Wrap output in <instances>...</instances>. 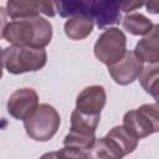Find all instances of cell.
<instances>
[{
    "instance_id": "11",
    "label": "cell",
    "mask_w": 159,
    "mask_h": 159,
    "mask_svg": "<svg viewBox=\"0 0 159 159\" xmlns=\"http://www.w3.org/2000/svg\"><path fill=\"white\" fill-rule=\"evenodd\" d=\"M123 125L138 139H143L154 133L153 125L148 117L139 109L128 111L123 117Z\"/></svg>"
},
{
    "instance_id": "23",
    "label": "cell",
    "mask_w": 159,
    "mask_h": 159,
    "mask_svg": "<svg viewBox=\"0 0 159 159\" xmlns=\"http://www.w3.org/2000/svg\"><path fill=\"white\" fill-rule=\"evenodd\" d=\"M40 159H58L57 158V152H48V153H45L40 157Z\"/></svg>"
},
{
    "instance_id": "21",
    "label": "cell",
    "mask_w": 159,
    "mask_h": 159,
    "mask_svg": "<svg viewBox=\"0 0 159 159\" xmlns=\"http://www.w3.org/2000/svg\"><path fill=\"white\" fill-rule=\"evenodd\" d=\"M144 4L143 2H133V1H122V11L124 12H130L135 9H139L142 7Z\"/></svg>"
},
{
    "instance_id": "8",
    "label": "cell",
    "mask_w": 159,
    "mask_h": 159,
    "mask_svg": "<svg viewBox=\"0 0 159 159\" xmlns=\"http://www.w3.org/2000/svg\"><path fill=\"white\" fill-rule=\"evenodd\" d=\"M4 11L11 20H20L39 16L43 14L46 16H55V4L53 2H36V1H7L6 9Z\"/></svg>"
},
{
    "instance_id": "19",
    "label": "cell",
    "mask_w": 159,
    "mask_h": 159,
    "mask_svg": "<svg viewBox=\"0 0 159 159\" xmlns=\"http://www.w3.org/2000/svg\"><path fill=\"white\" fill-rule=\"evenodd\" d=\"M149 119V122L153 125L154 133L159 132V103H145L138 107Z\"/></svg>"
},
{
    "instance_id": "4",
    "label": "cell",
    "mask_w": 159,
    "mask_h": 159,
    "mask_svg": "<svg viewBox=\"0 0 159 159\" xmlns=\"http://www.w3.org/2000/svg\"><path fill=\"white\" fill-rule=\"evenodd\" d=\"M61 124V117L55 107L47 103L39 107L24 120L26 134L36 142H48L57 133Z\"/></svg>"
},
{
    "instance_id": "20",
    "label": "cell",
    "mask_w": 159,
    "mask_h": 159,
    "mask_svg": "<svg viewBox=\"0 0 159 159\" xmlns=\"http://www.w3.org/2000/svg\"><path fill=\"white\" fill-rule=\"evenodd\" d=\"M57 158L58 159H88L84 150L75 148V147H66L57 150Z\"/></svg>"
},
{
    "instance_id": "5",
    "label": "cell",
    "mask_w": 159,
    "mask_h": 159,
    "mask_svg": "<svg viewBox=\"0 0 159 159\" xmlns=\"http://www.w3.org/2000/svg\"><path fill=\"white\" fill-rule=\"evenodd\" d=\"M93 52L97 60L111 66L119 61L127 52V37L118 27L106 29L97 39Z\"/></svg>"
},
{
    "instance_id": "6",
    "label": "cell",
    "mask_w": 159,
    "mask_h": 159,
    "mask_svg": "<svg viewBox=\"0 0 159 159\" xmlns=\"http://www.w3.org/2000/svg\"><path fill=\"white\" fill-rule=\"evenodd\" d=\"M143 63L144 62L137 57L134 51H127L119 61L108 66V73L116 83L127 86L139 78L144 68Z\"/></svg>"
},
{
    "instance_id": "15",
    "label": "cell",
    "mask_w": 159,
    "mask_h": 159,
    "mask_svg": "<svg viewBox=\"0 0 159 159\" xmlns=\"http://www.w3.org/2000/svg\"><path fill=\"white\" fill-rule=\"evenodd\" d=\"M87 157L88 159H122L124 154L111 139L103 137L96 140Z\"/></svg>"
},
{
    "instance_id": "13",
    "label": "cell",
    "mask_w": 159,
    "mask_h": 159,
    "mask_svg": "<svg viewBox=\"0 0 159 159\" xmlns=\"http://www.w3.org/2000/svg\"><path fill=\"white\" fill-rule=\"evenodd\" d=\"M99 119L101 116H88L75 108L71 113L70 132L84 135H96V129L99 124Z\"/></svg>"
},
{
    "instance_id": "22",
    "label": "cell",
    "mask_w": 159,
    "mask_h": 159,
    "mask_svg": "<svg viewBox=\"0 0 159 159\" xmlns=\"http://www.w3.org/2000/svg\"><path fill=\"white\" fill-rule=\"evenodd\" d=\"M147 11L149 14H154V15H158L159 14V1L158 0H152V1H148L144 4Z\"/></svg>"
},
{
    "instance_id": "14",
    "label": "cell",
    "mask_w": 159,
    "mask_h": 159,
    "mask_svg": "<svg viewBox=\"0 0 159 159\" xmlns=\"http://www.w3.org/2000/svg\"><path fill=\"white\" fill-rule=\"evenodd\" d=\"M106 137L108 139H111L119 149L120 152L127 155V154H130L133 153L135 149H137V145H138V138H135L123 124L122 125H116L113 127L107 134Z\"/></svg>"
},
{
    "instance_id": "18",
    "label": "cell",
    "mask_w": 159,
    "mask_h": 159,
    "mask_svg": "<svg viewBox=\"0 0 159 159\" xmlns=\"http://www.w3.org/2000/svg\"><path fill=\"white\" fill-rule=\"evenodd\" d=\"M96 140H97L96 135H84V134L68 132L67 135L63 138V145L75 147L82 150H89L96 143Z\"/></svg>"
},
{
    "instance_id": "9",
    "label": "cell",
    "mask_w": 159,
    "mask_h": 159,
    "mask_svg": "<svg viewBox=\"0 0 159 159\" xmlns=\"http://www.w3.org/2000/svg\"><path fill=\"white\" fill-rule=\"evenodd\" d=\"M107 102V94L103 86L93 84L83 88L76 98V108L88 116H101Z\"/></svg>"
},
{
    "instance_id": "7",
    "label": "cell",
    "mask_w": 159,
    "mask_h": 159,
    "mask_svg": "<svg viewBox=\"0 0 159 159\" xmlns=\"http://www.w3.org/2000/svg\"><path fill=\"white\" fill-rule=\"evenodd\" d=\"M6 107L11 117L25 120L39 107V94L32 88H19L10 94Z\"/></svg>"
},
{
    "instance_id": "1",
    "label": "cell",
    "mask_w": 159,
    "mask_h": 159,
    "mask_svg": "<svg viewBox=\"0 0 159 159\" xmlns=\"http://www.w3.org/2000/svg\"><path fill=\"white\" fill-rule=\"evenodd\" d=\"M1 37L15 46L43 48L52 40V25L40 15L11 20L2 24Z\"/></svg>"
},
{
    "instance_id": "12",
    "label": "cell",
    "mask_w": 159,
    "mask_h": 159,
    "mask_svg": "<svg viewBox=\"0 0 159 159\" xmlns=\"http://www.w3.org/2000/svg\"><path fill=\"white\" fill-rule=\"evenodd\" d=\"M93 26H94V21L91 17L84 15H77L66 20L63 25V30L68 39L80 41V40H84L92 34Z\"/></svg>"
},
{
    "instance_id": "2",
    "label": "cell",
    "mask_w": 159,
    "mask_h": 159,
    "mask_svg": "<svg viewBox=\"0 0 159 159\" xmlns=\"http://www.w3.org/2000/svg\"><path fill=\"white\" fill-rule=\"evenodd\" d=\"M61 17L84 15L96 21L98 29L119 24L122 1L114 0H67L53 2Z\"/></svg>"
},
{
    "instance_id": "10",
    "label": "cell",
    "mask_w": 159,
    "mask_h": 159,
    "mask_svg": "<svg viewBox=\"0 0 159 159\" xmlns=\"http://www.w3.org/2000/svg\"><path fill=\"white\" fill-rule=\"evenodd\" d=\"M134 53L139 60L149 65L159 62V24H154L152 30L138 41Z\"/></svg>"
},
{
    "instance_id": "16",
    "label": "cell",
    "mask_w": 159,
    "mask_h": 159,
    "mask_svg": "<svg viewBox=\"0 0 159 159\" xmlns=\"http://www.w3.org/2000/svg\"><path fill=\"white\" fill-rule=\"evenodd\" d=\"M142 88L159 103V62L148 65L139 76Z\"/></svg>"
},
{
    "instance_id": "17",
    "label": "cell",
    "mask_w": 159,
    "mask_h": 159,
    "mask_svg": "<svg viewBox=\"0 0 159 159\" xmlns=\"http://www.w3.org/2000/svg\"><path fill=\"white\" fill-rule=\"evenodd\" d=\"M122 26L127 32L133 36H145L152 30L153 24L145 15L140 12H132L127 14L122 19Z\"/></svg>"
},
{
    "instance_id": "3",
    "label": "cell",
    "mask_w": 159,
    "mask_h": 159,
    "mask_svg": "<svg viewBox=\"0 0 159 159\" xmlns=\"http://www.w3.org/2000/svg\"><path fill=\"white\" fill-rule=\"evenodd\" d=\"M47 62V52L43 48L29 46H7L2 50L4 68L11 75L36 72Z\"/></svg>"
}]
</instances>
